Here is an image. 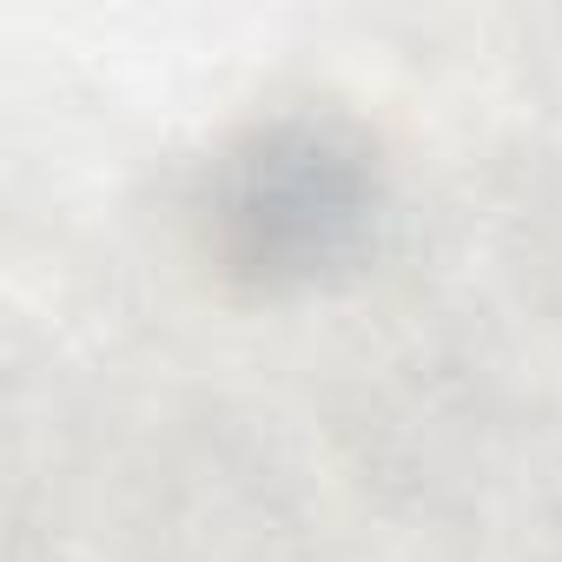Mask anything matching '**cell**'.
Returning <instances> with one entry per match:
<instances>
[{"instance_id":"cell-1","label":"cell","mask_w":562,"mask_h":562,"mask_svg":"<svg viewBox=\"0 0 562 562\" xmlns=\"http://www.w3.org/2000/svg\"><path fill=\"white\" fill-rule=\"evenodd\" d=\"M358 212H364L358 172H351L331 146L299 139V146H265V153L245 166L232 225L245 232L251 265L312 271L318 258H331V251L345 245V232L358 225Z\"/></svg>"}]
</instances>
